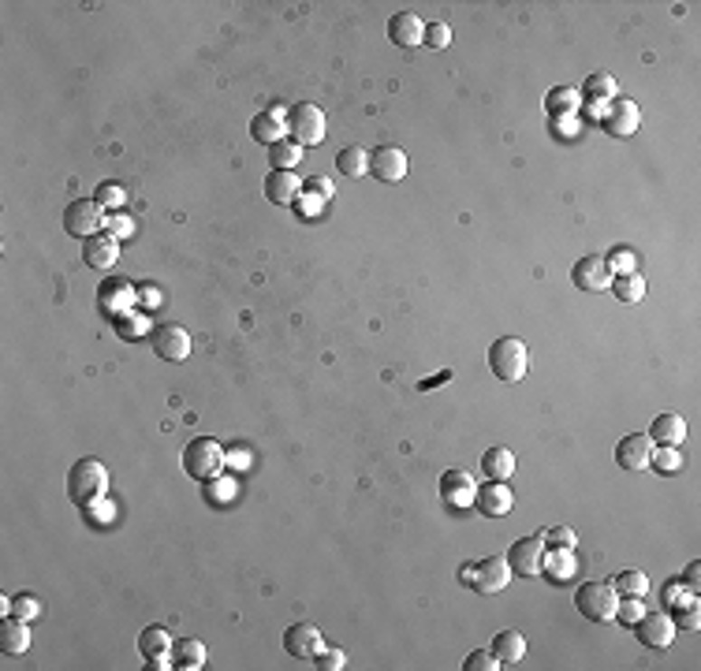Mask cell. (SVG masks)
I'll list each match as a JSON object with an SVG mask.
<instances>
[{
    "instance_id": "cell-30",
    "label": "cell",
    "mask_w": 701,
    "mask_h": 671,
    "mask_svg": "<svg viewBox=\"0 0 701 671\" xmlns=\"http://www.w3.org/2000/svg\"><path fill=\"white\" fill-rule=\"evenodd\" d=\"M612 291L623 307H638V302L646 298V277H638V272H620L612 277Z\"/></svg>"
},
{
    "instance_id": "cell-16",
    "label": "cell",
    "mask_w": 701,
    "mask_h": 671,
    "mask_svg": "<svg viewBox=\"0 0 701 671\" xmlns=\"http://www.w3.org/2000/svg\"><path fill=\"white\" fill-rule=\"evenodd\" d=\"M172 634L165 627H146L138 634V653L149 667H172Z\"/></svg>"
},
{
    "instance_id": "cell-28",
    "label": "cell",
    "mask_w": 701,
    "mask_h": 671,
    "mask_svg": "<svg viewBox=\"0 0 701 671\" xmlns=\"http://www.w3.org/2000/svg\"><path fill=\"white\" fill-rule=\"evenodd\" d=\"M578 105H583V94H578L574 86H556V90H548V98H545V109H548V116H553V119L574 116Z\"/></svg>"
},
{
    "instance_id": "cell-50",
    "label": "cell",
    "mask_w": 701,
    "mask_h": 671,
    "mask_svg": "<svg viewBox=\"0 0 701 671\" xmlns=\"http://www.w3.org/2000/svg\"><path fill=\"white\" fill-rule=\"evenodd\" d=\"M448 381H451V370H444V373H437V377H430V381H422V384H418V392H430V388L448 384Z\"/></svg>"
},
{
    "instance_id": "cell-42",
    "label": "cell",
    "mask_w": 701,
    "mask_h": 671,
    "mask_svg": "<svg viewBox=\"0 0 701 671\" xmlns=\"http://www.w3.org/2000/svg\"><path fill=\"white\" fill-rule=\"evenodd\" d=\"M467 671H497L500 667V660L493 657V649H474L470 657H467V664H463Z\"/></svg>"
},
{
    "instance_id": "cell-15",
    "label": "cell",
    "mask_w": 701,
    "mask_h": 671,
    "mask_svg": "<svg viewBox=\"0 0 701 671\" xmlns=\"http://www.w3.org/2000/svg\"><path fill=\"white\" fill-rule=\"evenodd\" d=\"M653 440L649 433H627L620 444H616V463L623 470H649V459H653Z\"/></svg>"
},
{
    "instance_id": "cell-17",
    "label": "cell",
    "mask_w": 701,
    "mask_h": 671,
    "mask_svg": "<svg viewBox=\"0 0 701 671\" xmlns=\"http://www.w3.org/2000/svg\"><path fill=\"white\" fill-rule=\"evenodd\" d=\"M411 161L400 146H377L374 154H370V172L381 179V183H400L407 175Z\"/></svg>"
},
{
    "instance_id": "cell-31",
    "label": "cell",
    "mask_w": 701,
    "mask_h": 671,
    "mask_svg": "<svg viewBox=\"0 0 701 671\" xmlns=\"http://www.w3.org/2000/svg\"><path fill=\"white\" fill-rule=\"evenodd\" d=\"M251 135H254L258 142H265V146H272V142H280V138H288V128L280 124V116H277V112H258V116L251 119Z\"/></svg>"
},
{
    "instance_id": "cell-7",
    "label": "cell",
    "mask_w": 701,
    "mask_h": 671,
    "mask_svg": "<svg viewBox=\"0 0 701 671\" xmlns=\"http://www.w3.org/2000/svg\"><path fill=\"white\" fill-rule=\"evenodd\" d=\"M135 302H138V288L131 280H124V277H105L101 280V288H98V307H101V314L109 321L131 314Z\"/></svg>"
},
{
    "instance_id": "cell-12",
    "label": "cell",
    "mask_w": 701,
    "mask_h": 671,
    "mask_svg": "<svg viewBox=\"0 0 701 671\" xmlns=\"http://www.w3.org/2000/svg\"><path fill=\"white\" fill-rule=\"evenodd\" d=\"M284 649L295 660H317V653L325 649V634L314 623H291L284 630Z\"/></svg>"
},
{
    "instance_id": "cell-38",
    "label": "cell",
    "mask_w": 701,
    "mask_h": 671,
    "mask_svg": "<svg viewBox=\"0 0 701 671\" xmlns=\"http://www.w3.org/2000/svg\"><path fill=\"white\" fill-rule=\"evenodd\" d=\"M604 265H608V272H612V277H620V272H638L634 269V254L627 247H612V250L604 254Z\"/></svg>"
},
{
    "instance_id": "cell-25",
    "label": "cell",
    "mask_w": 701,
    "mask_h": 671,
    "mask_svg": "<svg viewBox=\"0 0 701 671\" xmlns=\"http://www.w3.org/2000/svg\"><path fill=\"white\" fill-rule=\"evenodd\" d=\"M687 437V421L679 414H657L649 425V440L660 448H679Z\"/></svg>"
},
{
    "instance_id": "cell-32",
    "label": "cell",
    "mask_w": 701,
    "mask_h": 671,
    "mask_svg": "<svg viewBox=\"0 0 701 671\" xmlns=\"http://www.w3.org/2000/svg\"><path fill=\"white\" fill-rule=\"evenodd\" d=\"M269 161H272V168H280V172H295V165L302 161V146L295 138L272 142L269 146Z\"/></svg>"
},
{
    "instance_id": "cell-18",
    "label": "cell",
    "mask_w": 701,
    "mask_h": 671,
    "mask_svg": "<svg viewBox=\"0 0 701 671\" xmlns=\"http://www.w3.org/2000/svg\"><path fill=\"white\" fill-rule=\"evenodd\" d=\"M116 258H119V239L116 235H90V239H82V261L90 265V269H98V272H109L112 265H116Z\"/></svg>"
},
{
    "instance_id": "cell-44",
    "label": "cell",
    "mask_w": 701,
    "mask_h": 671,
    "mask_svg": "<svg viewBox=\"0 0 701 671\" xmlns=\"http://www.w3.org/2000/svg\"><path fill=\"white\" fill-rule=\"evenodd\" d=\"M642 597H627V600H620V612H616V619H623V623H638L642 619Z\"/></svg>"
},
{
    "instance_id": "cell-1",
    "label": "cell",
    "mask_w": 701,
    "mask_h": 671,
    "mask_svg": "<svg viewBox=\"0 0 701 671\" xmlns=\"http://www.w3.org/2000/svg\"><path fill=\"white\" fill-rule=\"evenodd\" d=\"M109 493V470L101 459H94V455H82V459L68 470V496L75 507H94L101 504Z\"/></svg>"
},
{
    "instance_id": "cell-35",
    "label": "cell",
    "mask_w": 701,
    "mask_h": 671,
    "mask_svg": "<svg viewBox=\"0 0 701 671\" xmlns=\"http://www.w3.org/2000/svg\"><path fill=\"white\" fill-rule=\"evenodd\" d=\"M612 586H616L620 597H646L649 593V578L642 571H620Z\"/></svg>"
},
{
    "instance_id": "cell-9",
    "label": "cell",
    "mask_w": 701,
    "mask_h": 671,
    "mask_svg": "<svg viewBox=\"0 0 701 671\" xmlns=\"http://www.w3.org/2000/svg\"><path fill=\"white\" fill-rule=\"evenodd\" d=\"M149 340H154L157 358H165V362H183V358H191V332L183 328V325L165 321V325H157L154 332H149Z\"/></svg>"
},
{
    "instance_id": "cell-36",
    "label": "cell",
    "mask_w": 701,
    "mask_h": 671,
    "mask_svg": "<svg viewBox=\"0 0 701 671\" xmlns=\"http://www.w3.org/2000/svg\"><path fill=\"white\" fill-rule=\"evenodd\" d=\"M112 325H116V332H119V340H128V344H131V340H142V332L149 328L146 317H142L138 310H131V314H124V317H116Z\"/></svg>"
},
{
    "instance_id": "cell-40",
    "label": "cell",
    "mask_w": 701,
    "mask_h": 671,
    "mask_svg": "<svg viewBox=\"0 0 701 671\" xmlns=\"http://www.w3.org/2000/svg\"><path fill=\"white\" fill-rule=\"evenodd\" d=\"M124 198H128L124 187L109 179V183H101V187H98V198H94V202H98L101 209H119V205H124Z\"/></svg>"
},
{
    "instance_id": "cell-13",
    "label": "cell",
    "mask_w": 701,
    "mask_h": 671,
    "mask_svg": "<svg viewBox=\"0 0 701 671\" xmlns=\"http://www.w3.org/2000/svg\"><path fill=\"white\" fill-rule=\"evenodd\" d=\"M571 280H574V288H578V291H608V288H612V272H608L604 258L586 254V258H578V261H574Z\"/></svg>"
},
{
    "instance_id": "cell-10",
    "label": "cell",
    "mask_w": 701,
    "mask_h": 671,
    "mask_svg": "<svg viewBox=\"0 0 701 671\" xmlns=\"http://www.w3.org/2000/svg\"><path fill=\"white\" fill-rule=\"evenodd\" d=\"M634 634H638V642L642 646H653V649H664V646H672L676 642V619L668 616V612H642V619L634 623Z\"/></svg>"
},
{
    "instance_id": "cell-8",
    "label": "cell",
    "mask_w": 701,
    "mask_h": 671,
    "mask_svg": "<svg viewBox=\"0 0 701 671\" xmlns=\"http://www.w3.org/2000/svg\"><path fill=\"white\" fill-rule=\"evenodd\" d=\"M98 228H105V209L94 198H79V202L68 205V213H64V232L68 235L90 239V235H98Z\"/></svg>"
},
{
    "instance_id": "cell-4",
    "label": "cell",
    "mask_w": 701,
    "mask_h": 671,
    "mask_svg": "<svg viewBox=\"0 0 701 671\" xmlns=\"http://www.w3.org/2000/svg\"><path fill=\"white\" fill-rule=\"evenodd\" d=\"M574 604L590 623H612L620 612V593L612 582H586V586H578Z\"/></svg>"
},
{
    "instance_id": "cell-49",
    "label": "cell",
    "mask_w": 701,
    "mask_h": 671,
    "mask_svg": "<svg viewBox=\"0 0 701 671\" xmlns=\"http://www.w3.org/2000/svg\"><path fill=\"white\" fill-rule=\"evenodd\" d=\"M302 187H310V191H314V194H321V198H328V194H332V183H328V179H321V175H317V179H310V183H302Z\"/></svg>"
},
{
    "instance_id": "cell-43",
    "label": "cell",
    "mask_w": 701,
    "mask_h": 671,
    "mask_svg": "<svg viewBox=\"0 0 701 671\" xmlns=\"http://www.w3.org/2000/svg\"><path fill=\"white\" fill-rule=\"evenodd\" d=\"M425 45H433V49H448V45H451V30H448V23H433V26H425Z\"/></svg>"
},
{
    "instance_id": "cell-46",
    "label": "cell",
    "mask_w": 701,
    "mask_h": 671,
    "mask_svg": "<svg viewBox=\"0 0 701 671\" xmlns=\"http://www.w3.org/2000/svg\"><path fill=\"white\" fill-rule=\"evenodd\" d=\"M344 664H347L344 649H328V646H325V649L317 653V667H321V671H340Z\"/></svg>"
},
{
    "instance_id": "cell-24",
    "label": "cell",
    "mask_w": 701,
    "mask_h": 671,
    "mask_svg": "<svg viewBox=\"0 0 701 671\" xmlns=\"http://www.w3.org/2000/svg\"><path fill=\"white\" fill-rule=\"evenodd\" d=\"M30 649V630H26V619L19 616H5L0 619V653L8 657H23Z\"/></svg>"
},
{
    "instance_id": "cell-3",
    "label": "cell",
    "mask_w": 701,
    "mask_h": 671,
    "mask_svg": "<svg viewBox=\"0 0 701 671\" xmlns=\"http://www.w3.org/2000/svg\"><path fill=\"white\" fill-rule=\"evenodd\" d=\"M489 370L500 381H523L530 370V347L519 340V336H500V340L489 347Z\"/></svg>"
},
{
    "instance_id": "cell-48",
    "label": "cell",
    "mask_w": 701,
    "mask_h": 671,
    "mask_svg": "<svg viewBox=\"0 0 701 671\" xmlns=\"http://www.w3.org/2000/svg\"><path fill=\"white\" fill-rule=\"evenodd\" d=\"M683 582H687V590H690V593H697V590H701V563H690V567H687Z\"/></svg>"
},
{
    "instance_id": "cell-22",
    "label": "cell",
    "mask_w": 701,
    "mask_h": 671,
    "mask_svg": "<svg viewBox=\"0 0 701 671\" xmlns=\"http://www.w3.org/2000/svg\"><path fill=\"white\" fill-rule=\"evenodd\" d=\"M474 493H478V481L467 470H448V474H440V500L444 504H451V507L470 504Z\"/></svg>"
},
{
    "instance_id": "cell-19",
    "label": "cell",
    "mask_w": 701,
    "mask_h": 671,
    "mask_svg": "<svg viewBox=\"0 0 701 671\" xmlns=\"http://www.w3.org/2000/svg\"><path fill=\"white\" fill-rule=\"evenodd\" d=\"M265 198L272 202V205H295L298 198H302V179L295 175V172H280V168H272L269 175H265Z\"/></svg>"
},
{
    "instance_id": "cell-29",
    "label": "cell",
    "mask_w": 701,
    "mask_h": 671,
    "mask_svg": "<svg viewBox=\"0 0 701 671\" xmlns=\"http://www.w3.org/2000/svg\"><path fill=\"white\" fill-rule=\"evenodd\" d=\"M481 470L489 481H507L515 474V455L507 448H489L481 455Z\"/></svg>"
},
{
    "instance_id": "cell-27",
    "label": "cell",
    "mask_w": 701,
    "mask_h": 671,
    "mask_svg": "<svg viewBox=\"0 0 701 671\" xmlns=\"http://www.w3.org/2000/svg\"><path fill=\"white\" fill-rule=\"evenodd\" d=\"M493 657L500 664H519L526 657V638L519 630H500V634H493Z\"/></svg>"
},
{
    "instance_id": "cell-45",
    "label": "cell",
    "mask_w": 701,
    "mask_h": 671,
    "mask_svg": "<svg viewBox=\"0 0 701 671\" xmlns=\"http://www.w3.org/2000/svg\"><path fill=\"white\" fill-rule=\"evenodd\" d=\"M541 537L553 544V548H574V530L567 526H553V530H541Z\"/></svg>"
},
{
    "instance_id": "cell-11",
    "label": "cell",
    "mask_w": 701,
    "mask_h": 671,
    "mask_svg": "<svg viewBox=\"0 0 701 671\" xmlns=\"http://www.w3.org/2000/svg\"><path fill=\"white\" fill-rule=\"evenodd\" d=\"M541 556H545V537L534 534V537H523V541L511 544L507 567L515 578H534V574H541Z\"/></svg>"
},
{
    "instance_id": "cell-33",
    "label": "cell",
    "mask_w": 701,
    "mask_h": 671,
    "mask_svg": "<svg viewBox=\"0 0 701 671\" xmlns=\"http://www.w3.org/2000/svg\"><path fill=\"white\" fill-rule=\"evenodd\" d=\"M541 567L548 571V578L567 582V578L574 574V548H553L548 556H541Z\"/></svg>"
},
{
    "instance_id": "cell-2",
    "label": "cell",
    "mask_w": 701,
    "mask_h": 671,
    "mask_svg": "<svg viewBox=\"0 0 701 671\" xmlns=\"http://www.w3.org/2000/svg\"><path fill=\"white\" fill-rule=\"evenodd\" d=\"M224 459L228 455H224L221 440H213V437H194L183 448V470L194 481H217V474L224 470Z\"/></svg>"
},
{
    "instance_id": "cell-5",
    "label": "cell",
    "mask_w": 701,
    "mask_h": 671,
    "mask_svg": "<svg viewBox=\"0 0 701 671\" xmlns=\"http://www.w3.org/2000/svg\"><path fill=\"white\" fill-rule=\"evenodd\" d=\"M511 578L515 574H511L507 560H500V556H485L478 563H463V571H459V582L474 586L478 593H500Z\"/></svg>"
},
{
    "instance_id": "cell-20",
    "label": "cell",
    "mask_w": 701,
    "mask_h": 671,
    "mask_svg": "<svg viewBox=\"0 0 701 671\" xmlns=\"http://www.w3.org/2000/svg\"><path fill=\"white\" fill-rule=\"evenodd\" d=\"M388 38H392V45H400V49H414V45L425 42V26H422V19L414 12H395L388 19Z\"/></svg>"
},
{
    "instance_id": "cell-41",
    "label": "cell",
    "mask_w": 701,
    "mask_h": 671,
    "mask_svg": "<svg viewBox=\"0 0 701 671\" xmlns=\"http://www.w3.org/2000/svg\"><path fill=\"white\" fill-rule=\"evenodd\" d=\"M105 232L116 235V239H128V235L135 232V221L128 217L124 209H116V213H109V217H105Z\"/></svg>"
},
{
    "instance_id": "cell-39",
    "label": "cell",
    "mask_w": 701,
    "mask_h": 671,
    "mask_svg": "<svg viewBox=\"0 0 701 671\" xmlns=\"http://www.w3.org/2000/svg\"><path fill=\"white\" fill-rule=\"evenodd\" d=\"M12 616H19V619H34V616H42V600H38L34 593H15V597H12Z\"/></svg>"
},
{
    "instance_id": "cell-21",
    "label": "cell",
    "mask_w": 701,
    "mask_h": 671,
    "mask_svg": "<svg viewBox=\"0 0 701 671\" xmlns=\"http://www.w3.org/2000/svg\"><path fill=\"white\" fill-rule=\"evenodd\" d=\"M474 504H478V511H481V515L500 518V515H507V511H511L515 496H511V489H507L504 481H489V485H478Z\"/></svg>"
},
{
    "instance_id": "cell-26",
    "label": "cell",
    "mask_w": 701,
    "mask_h": 671,
    "mask_svg": "<svg viewBox=\"0 0 701 671\" xmlns=\"http://www.w3.org/2000/svg\"><path fill=\"white\" fill-rule=\"evenodd\" d=\"M172 667L175 671H198L205 667V646L198 638H175L172 646Z\"/></svg>"
},
{
    "instance_id": "cell-14",
    "label": "cell",
    "mask_w": 701,
    "mask_h": 671,
    "mask_svg": "<svg viewBox=\"0 0 701 671\" xmlns=\"http://www.w3.org/2000/svg\"><path fill=\"white\" fill-rule=\"evenodd\" d=\"M638 119H642L638 105H634L630 98H616L612 105L604 109L601 124H604V131L612 135V138H627V135H634V131H638Z\"/></svg>"
},
{
    "instance_id": "cell-37",
    "label": "cell",
    "mask_w": 701,
    "mask_h": 671,
    "mask_svg": "<svg viewBox=\"0 0 701 671\" xmlns=\"http://www.w3.org/2000/svg\"><path fill=\"white\" fill-rule=\"evenodd\" d=\"M649 467H657L660 474H676V470L683 467V455H679V448H660V444H657Z\"/></svg>"
},
{
    "instance_id": "cell-6",
    "label": "cell",
    "mask_w": 701,
    "mask_h": 671,
    "mask_svg": "<svg viewBox=\"0 0 701 671\" xmlns=\"http://www.w3.org/2000/svg\"><path fill=\"white\" fill-rule=\"evenodd\" d=\"M284 128H288V138H295L298 146H317V142H325V112L317 105H307V101L291 105Z\"/></svg>"
},
{
    "instance_id": "cell-34",
    "label": "cell",
    "mask_w": 701,
    "mask_h": 671,
    "mask_svg": "<svg viewBox=\"0 0 701 671\" xmlns=\"http://www.w3.org/2000/svg\"><path fill=\"white\" fill-rule=\"evenodd\" d=\"M336 168H340L347 179H358L362 172H370V154H365V149H358V146H347V149H340Z\"/></svg>"
},
{
    "instance_id": "cell-47",
    "label": "cell",
    "mask_w": 701,
    "mask_h": 671,
    "mask_svg": "<svg viewBox=\"0 0 701 671\" xmlns=\"http://www.w3.org/2000/svg\"><path fill=\"white\" fill-rule=\"evenodd\" d=\"M679 630H687V634H694L697 627H701V612H697V600L694 604H683V612H679V623H676Z\"/></svg>"
},
{
    "instance_id": "cell-23",
    "label": "cell",
    "mask_w": 701,
    "mask_h": 671,
    "mask_svg": "<svg viewBox=\"0 0 701 671\" xmlns=\"http://www.w3.org/2000/svg\"><path fill=\"white\" fill-rule=\"evenodd\" d=\"M583 98L590 101V112H601V109H608V105L620 98V86H616V79L608 75V71H597V75L586 79Z\"/></svg>"
}]
</instances>
